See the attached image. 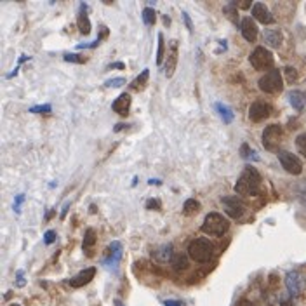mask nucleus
Listing matches in <instances>:
<instances>
[{
    "mask_svg": "<svg viewBox=\"0 0 306 306\" xmlns=\"http://www.w3.org/2000/svg\"><path fill=\"white\" fill-rule=\"evenodd\" d=\"M259 190H261V174L254 167H245L235 183V193L237 195L254 197L259 193Z\"/></svg>",
    "mask_w": 306,
    "mask_h": 306,
    "instance_id": "f257e3e1",
    "label": "nucleus"
},
{
    "mask_svg": "<svg viewBox=\"0 0 306 306\" xmlns=\"http://www.w3.org/2000/svg\"><path fill=\"white\" fill-rule=\"evenodd\" d=\"M228 228H230V221L219 212H209L205 216V219H204L202 226H200L202 233L210 235V237L225 235V233L228 232Z\"/></svg>",
    "mask_w": 306,
    "mask_h": 306,
    "instance_id": "f03ea898",
    "label": "nucleus"
},
{
    "mask_svg": "<svg viewBox=\"0 0 306 306\" xmlns=\"http://www.w3.org/2000/svg\"><path fill=\"white\" fill-rule=\"evenodd\" d=\"M188 256L195 263H207L214 256V245L207 238H195L188 243Z\"/></svg>",
    "mask_w": 306,
    "mask_h": 306,
    "instance_id": "7ed1b4c3",
    "label": "nucleus"
},
{
    "mask_svg": "<svg viewBox=\"0 0 306 306\" xmlns=\"http://www.w3.org/2000/svg\"><path fill=\"white\" fill-rule=\"evenodd\" d=\"M258 85L263 93H266V94L280 93L282 89H284V78H282L280 70H275V68H273V70L266 71V73L259 78Z\"/></svg>",
    "mask_w": 306,
    "mask_h": 306,
    "instance_id": "20e7f679",
    "label": "nucleus"
},
{
    "mask_svg": "<svg viewBox=\"0 0 306 306\" xmlns=\"http://www.w3.org/2000/svg\"><path fill=\"white\" fill-rule=\"evenodd\" d=\"M249 61H251L252 68L259 71L273 70V63H275L273 54L266 47H256L254 51H252V54L249 56Z\"/></svg>",
    "mask_w": 306,
    "mask_h": 306,
    "instance_id": "39448f33",
    "label": "nucleus"
},
{
    "mask_svg": "<svg viewBox=\"0 0 306 306\" xmlns=\"http://www.w3.org/2000/svg\"><path fill=\"white\" fill-rule=\"evenodd\" d=\"M282 137H284V131L278 124H272L263 131V146L268 151H277L278 153V144H280Z\"/></svg>",
    "mask_w": 306,
    "mask_h": 306,
    "instance_id": "423d86ee",
    "label": "nucleus"
},
{
    "mask_svg": "<svg viewBox=\"0 0 306 306\" xmlns=\"http://www.w3.org/2000/svg\"><path fill=\"white\" fill-rule=\"evenodd\" d=\"M221 204H223V207H225L226 216H230L232 219L242 218L243 212H245V204H243V200L240 199V197H237V195L223 197Z\"/></svg>",
    "mask_w": 306,
    "mask_h": 306,
    "instance_id": "0eeeda50",
    "label": "nucleus"
},
{
    "mask_svg": "<svg viewBox=\"0 0 306 306\" xmlns=\"http://www.w3.org/2000/svg\"><path fill=\"white\" fill-rule=\"evenodd\" d=\"M278 160H280V166L284 167L285 170H287L289 174H292V176H299V174L303 172V164L301 160L298 159V157L294 155V153H291V151H278Z\"/></svg>",
    "mask_w": 306,
    "mask_h": 306,
    "instance_id": "6e6552de",
    "label": "nucleus"
},
{
    "mask_svg": "<svg viewBox=\"0 0 306 306\" xmlns=\"http://www.w3.org/2000/svg\"><path fill=\"white\" fill-rule=\"evenodd\" d=\"M179 45H177V40H170L169 51L166 54V63H164V71H166V77L170 78L176 71L177 67V56H179Z\"/></svg>",
    "mask_w": 306,
    "mask_h": 306,
    "instance_id": "1a4fd4ad",
    "label": "nucleus"
},
{
    "mask_svg": "<svg viewBox=\"0 0 306 306\" xmlns=\"http://www.w3.org/2000/svg\"><path fill=\"white\" fill-rule=\"evenodd\" d=\"M285 287H287L289 294L294 298V296H299L305 289V278L299 272H289L285 275Z\"/></svg>",
    "mask_w": 306,
    "mask_h": 306,
    "instance_id": "9d476101",
    "label": "nucleus"
},
{
    "mask_svg": "<svg viewBox=\"0 0 306 306\" xmlns=\"http://www.w3.org/2000/svg\"><path fill=\"white\" fill-rule=\"evenodd\" d=\"M272 115V106L268 103H263V101H256L251 104L249 108V118L252 122H263Z\"/></svg>",
    "mask_w": 306,
    "mask_h": 306,
    "instance_id": "9b49d317",
    "label": "nucleus"
},
{
    "mask_svg": "<svg viewBox=\"0 0 306 306\" xmlns=\"http://www.w3.org/2000/svg\"><path fill=\"white\" fill-rule=\"evenodd\" d=\"M122 259V243L120 242H111L108 245V258L103 261L106 268H117V265Z\"/></svg>",
    "mask_w": 306,
    "mask_h": 306,
    "instance_id": "f8f14e48",
    "label": "nucleus"
},
{
    "mask_svg": "<svg viewBox=\"0 0 306 306\" xmlns=\"http://www.w3.org/2000/svg\"><path fill=\"white\" fill-rule=\"evenodd\" d=\"M240 34L247 42H254L258 38V25H256L254 19L243 18L240 23Z\"/></svg>",
    "mask_w": 306,
    "mask_h": 306,
    "instance_id": "ddd939ff",
    "label": "nucleus"
},
{
    "mask_svg": "<svg viewBox=\"0 0 306 306\" xmlns=\"http://www.w3.org/2000/svg\"><path fill=\"white\" fill-rule=\"evenodd\" d=\"M94 275H96V268H85V270H82L78 275H75L73 278H70L68 284H70L71 287H75V289L84 287V285H87L89 282L93 280Z\"/></svg>",
    "mask_w": 306,
    "mask_h": 306,
    "instance_id": "4468645a",
    "label": "nucleus"
},
{
    "mask_svg": "<svg viewBox=\"0 0 306 306\" xmlns=\"http://www.w3.org/2000/svg\"><path fill=\"white\" fill-rule=\"evenodd\" d=\"M252 16H254L256 21L263 23V25H272L273 23L272 12H270L268 7H266L265 4H261V2H256V4L252 5Z\"/></svg>",
    "mask_w": 306,
    "mask_h": 306,
    "instance_id": "2eb2a0df",
    "label": "nucleus"
},
{
    "mask_svg": "<svg viewBox=\"0 0 306 306\" xmlns=\"http://www.w3.org/2000/svg\"><path fill=\"white\" fill-rule=\"evenodd\" d=\"M131 104H133V100H131V96L127 93H124V94H120V96H118L117 100L113 101L111 108H113V111H117L118 115L126 117V115H129Z\"/></svg>",
    "mask_w": 306,
    "mask_h": 306,
    "instance_id": "dca6fc26",
    "label": "nucleus"
},
{
    "mask_svg": "<svg viewBox=\"0 0 306 306\" xmlns=\"http://www.w3.org/2000/svg\"><path fill=\"white\" fill-rule=\"evenodd\" d=\"M263 38H265V44L268 45V47L277 49L282 45V34L278 30H265Z\"/></svg>",
    "mask_w": 306,
    "mask_h": 306,
    "instance_id": "f3484780",
    "label": "nucleus"
},
{
    "mask_svg": "<svg viewBox=\"0 0 306 306\" xmlns=\"http://www.w3.org/2000/svg\"><path fill=\"white\" fill-rule=\"evenodd\" d=\"M289 103L294 108L296 111H301L306 104V96L301 93V91H291L289 93Z\"/></svg>",
    "mask_w": 306,
    "mask_h": 306,
    "instance_id": "a211bd4d",
    "label": "nucleus"
},
{
    "mask_svg": "<svg viewBox=\"0 0 306 306\" xmlns=\"http://www.w3.org/2000/svg\"><path fill=\"white\" fill-rule=\"evenodd\" d=\"M85 11H87V5L82 4L80 5V16H78V30H80L82 35L91 34V21H89V16L85 14Z\"/></svg>",
    "mask_w": 306,
    "mask_h": 306,
    "instance_id": "6ab92c4d",
    "label": "nucleus"
},
{
    "mask_svg": "<svg viewBox=\"0 0 306 306\" xmlns=\"http://www.w3.org/2000/svg\"><path fill=\"white\" fill-rule=\"evenodd\" d=\"M170 265L176 272H185L188 268V258L185 254H174L172 259H170Z\"/></svg>",
    "mask_w": 306,
    "mask_h": 306,
    "instance_id": "aec40b11",
    "label": "nucleus"
},
{
    "mask_svg": "<svg viewBox=\"0 0 306 306\" xmlns=\"http://www.w3.org/2000/svg\"><path fill=\"white\" fill-rule=\"evenodd\" d=\"M94 243H96V233H94L93 228H87L84 237V243H82V249H84L87 254H91V249L94 247Z\"/></svg>",
    "mask_w": 306,
    "mask_h": 306,
    "instance_id": "412c9836",
    "label": "nucleus"
},
{
    "mask_svg": "<svg viewBox=\"0 0 306 306\" xmlns=\"http://www.w3.org/2000/svg\"><path fill=\"white\" fill-rule=\"evenodd\" d=\"M214 108L218 110V113H219V117L223 118V122L225 124H232V120H233V111L230 110L226 104H223V103H216L214 104Z\"/></svg>",
    "mask_w": 306,
    "mask_h": 306,
    "instance_id": "4be33fe9",
    "label": "nucleus"
},
{
    "mask_svg": "<svg viewBox=\"0 0 306 306\" xmlns=\"http://www.w3.org/2000/svg\"><path fill=\"white\" fill-rule=\"evenodd\" d=\"M148 77H150V71H148V68H144V70L141 71L139 77H137L136 80L131 84V89H134V91H143V89L146 87Z\"/></svg>",
    "mask_w": 306,
    "mask_h": 306,
    "instance_id": "5701e85b",
    "label": "nucleus"
},
{
    "mask_svg": "<svg viewBox=\"0 0 306 306\" xmlns=\"http://www.w3.org/2000/svg\"><path fill=\"white\" fill-rule=\"evenodd\" d=\"M200 210V202L195 199H188L185 202V205H183V212L186 214V216H190V214H195Z\"/></svg>",
    "mask_w": 306,
    "mask_h": 306,
    "instance_id": "b1692460",
    "label": "nucleus"
},
{
    "mask_svg": "<svg viewBox=\"0 0 306 306\" xmlns=\"http://www.w3.org/2000/svg\"><path fill=\"white\" fill-rule=\"evenodd\" d=\"M166 59V42H164V35L159 34V49H157V65H162Z\"/></svg>",
    "mask_w": 306,
    "mask_h": 306,
    "instance_id": "393cba45",
    "label": "nucleus"
},
{
    "mask_svg": "<svg viewBox=\"0 0 306 306\" xmlns=\"http://www.w3.org/2000/svg\"><path fill=\"white\" fill-rule=\"evenodd\" d=\"M143 21L146 26H151V25H155L157 21V16H155V11L151 7H144L143 9Z\"/></svg>",
    "mask_w": 306,
    "mask_h": 306,
    "instance_id": "a878e982",
    "label": "nucleus"
},
{
    "mask_svg": "<svg viewBox=\"0 0 306 306\" xmlns=\"http://www.w3.org/2000/svg\"><path fill=\"white\" fill-rule=\"evenodd\" d=\"M225 14H226V18H228L230 21L237 25V21H238V14H237V4H235V2H232V4L226 5V7H225Z\"/></svg>",
    "mask_w": 306,
    "mask_h": 306,
    "instance_id": "bb28decb",
    "label": "nucleus"
},
{
    "mask_svg": "<svg viewBox=\"0 0 306 306\" xmlns=\"http://www.w3.org/2000/svg\"><path fill=\"white\" fill-rule=\"evenodd\" d=\"M296 148H298L299 153L306 159V133L299 134V136L296 137Z\"/></svg>",
    "mask_w": 306,
    "mask_h": 306,
    "instance_id": "cd10ccee",
    "label": "nucleus"
},
{
    "mask_svg": "<svg viewBox=\"0 0 306 306\" xmlns=\"http://www.w3.org/2000/svg\"><path fill=\"white\" fill-rule=\"evenodd\" d=\"M240 155H242V159L259 160V157L256 155V151H254V150H251V148H249L247 144H242V148H240Z\"/></svg>",
    "mask_w": 306,
    "mask_h": 306,
    "instance_id": "c85d7f7f",
    "label": "nucleus"
},
{
    "mask_svg": "<svg viewBox=\"0 0 306 306\" xmlns=\"http://www.w3.org/2000/svg\"><path fill=\"white\" fill-rule=\"evenodd\" d=\"M298 200L301 202L303 207H306V179L298 186Z\"/></svg>",
    "mask_w": 306,
    "mask_h": 306,
    "instance_id": "c756f323",
    "label": "nucleus"
},
{
    "mask_svg": "<svg viewBox=\"0 0 306 306\" xmlns=\"http://www.w3.org/2000/svg\"><path fill=\"white\" fill-rule=\"evenodd\" d=\"M124 84H126V78H124V77L110 78V80L104 82V85H106V87H111V89H115V87H122V85H124Z\"/></svg>",
    "mask_w": 306,
    "mask_h": 306,
    "instance_id": "7c9ffc66",
    "label": "nucleus"
},
{
    "mask_svg": "<svg viewBox=\"0 0 306 306\" xmlns=\"http://www.w3.org/2000/svg\"><path fill=\"white\" fill-rule=\"evenodd\" d=\"M284 71H285V77H287V82H296V80H298V71H296V68L285 67Z\"/></svg>",
    "mask_w": 306,
    "mask_h": 306,
    "instance_id": "2f4dec72",
    "label": "nucleus"
},
{
    "mask_svg": "<svg viewBox=\"0 0 306 306\" xmlns=\"http://www.w3.org/2000/svg\"><path fill=\"white\" fill-rule=\"evenodd\" d=\"M65 61H68V63H77V65L85 63V59L78 54H65Z\"/></svg>",
    "mask_w": 306,
    "mask_h": 306,
    "instance_id": "473e14b6",
    "label": "nucleus"
},
{
    "mask_svg": "<svg viewBox=\"0 0 306 306\" xmlns=\"http://www.w3.org/2000/svg\"><path fill=\"white\" fill-rule=\"evenodd\" d=\"M146 209L148 210H160L162 209V202L159 199H150L146 202Z\"/></svg>",
    "mask_w": 306,
    "mask_h": 306,
    "instance_id": "72a5a7b5",
    "label": "nucleus"
},
{
    "mask_svg": "<svg viewBox=\"0 0 306 306\" xmlns=\"http://www.w3.org/2000/svg\"><path fill=\"white\" fill-rule=\"evenodd\" d=\"M51 110H52L51 104H42V106L30 108V113H51Z\"/></svg>",
    "mask_w": 306,
    "mask_h": 306,
    "instance_id": "f704fd0d",
    "label": "nucleus"
},
{
    "mask_svg": "<svg viewBox=\"0 0 306 306\" xmlns=\"http://www.w3.org/2000/svg\"><path fill=\"white\" fill-rule=\"evenodd\" d=\"M56 232L54 230H47L45 232V235H44V242H45V245H51V243H54L56 242Z\"/></svg>",
    "mask_w": 306,
    "mask_h": 306,
    "instance_id": "c9c22d12",
    "label": "nucleus"
},
{
    "mask_svg": "<svg viewBox=\"0 0 306 306\" xmlns=\"http://www.w3.org/2000/svg\"><path fill=\"white\" fill-rule=\"evenodd\" d=\"M23 202H25V195H23V193H19V195L16 197V202H14V212L16 214L21 212V204Z\"/></svg>",
    "mask_w": 306,
    "mask_h": 306,
    "instance_id": "e433bc0d",
    "label": "nucleus"
},
{
    "mask_svg": "<svg viewBox=\"0 0 306 306\" xmlns=\"http://www.w3.org/2000/svg\"><path fill=\"white\" fill-rule=\"evenodd\" d=\"M25 280H23V272H18V287H23Z\"/></svg>",
    "mask_w": 306,
    "mask_h": 306,
    "instance_id": "4c0bfd02",
    "label": "nucleus"
},
{
    "mask_svg": "<svg viewBox=\"0 0 306 306\" xmlns=\"http://www.w3.org/2000/svg\"><path fill=\"white\" fill-rule=\"evenodd\" d=\"M183 18H185V23H186V26H188V30L192 32V21H190V18H188L186 12H183Z\"/></svg>",
    "mask_w": 306,
    "mask_h": 306,
    "instance_id": "58836bf2",
    "label": "nucleus"
},
{
    "mask_svg": "<svg viewBox=\"0 0 306 306\" xmlns=\"http://www.w3.org/2000/svg\"><path fill=\"white\" fill-rule=\"evenodd\" d=\"M237 306H252V303L249 301V299H240L238 305H237Z\"/></svg>",
    "mask_w": 306,
    "mask_h": 306,
    "instance_id": "ea45409f",
    "label": "nucleus"
},
{
    "mask_svg": "<svg viewBox=\"0 0 306 306\" xmlns=\"http://www.w3.org/2000/svg\"><path fill=\"white\" fill-rule=\"evenodd\" d=\"M166 306H181V303L174 301V299H169V301H166Z\"/></svg>",
    "mask_w": 306,
    "mask_h": 306,
    "instance_id": "a19ab883",
    "label": "nucleus"
},
{
    "mask_svg": "<svg viewBox=\"0 0 306 306\" xmlns=\"http://www.w3.org/2000/svg\"><path fill=\"white\" fill-rule=\"evenodd\" d=\"M280 305H282V306H292V303H291V301H289V299L282 298V299H280Z\"/></svg>",
    "mask_w": 306,
    "mask_h": 306,
    "instance_id": "79ce46f5",
    "label": "nucleus"
},
{
    "mask_svg": "<svg viewBox=\"0 0 306 306\" xmlns=\"http://www.w3.org/2000/svg\"><path fill=\"white\" fill-rule=\"evenodd\" d=\"M111 68H124V63H113V65H110V70Z\"/></svg>",
    "mask_w": 306,
    "mask_h": 306,
    "instance_id": "37998d69",
    "label": "nucleus"
},
{
    "mask_svg": "<svg viewBox=\"0 0 306 306\" xmlns=\"http://www.w3.org/2000/svg\"><path fill=\"white\" fill-rule=\"evenodd\" d=\"M148 183H150V185H162V183H160L159 179H150Z\"/></svg>",
    "mask_w": 306,
    "mask_h": 306,
    "instance_id": "c03bdc74",
    "label": "nucleus"
},
{
    "mask_svg": "<svg viewBox=\"0 0 306 306\" xmlns=\"http://www.w3.org/2000/svg\"><path fill=\"white\" fill-rule=\"evenodd\" d=\"M249 5H251V4H249V2H243V4H240V7H242V9H247Z\"/></svg>",
    "mask_w": 306,
    "mask_h": 306,
    "instance_id": "a18cd8bd",
    "label": "nucleus"
},
{
    "mask_svg": "<svg viewBox=\"0 0 306 306\" xmlns=\"http://www.w3.org/2000/svg\"><path fill=\"white\" fill-rule=\"evenodd\" d=\"M115 305H117V306H124V305H122L120 301H115Z\"/></svg>",
    "mask_w": 306,
    "mask_h": 306,
    "instance_id": "49530a36",
    "label": "nucleus"
},
{
    "mask_svg": "<svg viewBox=\"0 0 306 306\" xmlns=\"http://www.w3.org/2000/svg\"><path fill=\"white\" fill-rule=\"evenodd\" d=\"M11 306H19V305H11Z\"/></svg>",
    "mask_w": 306,
    "mask_h": 306,
    "instance_id": "de8ad7c7",
    "label": "nucleus"
}]
</instances>
